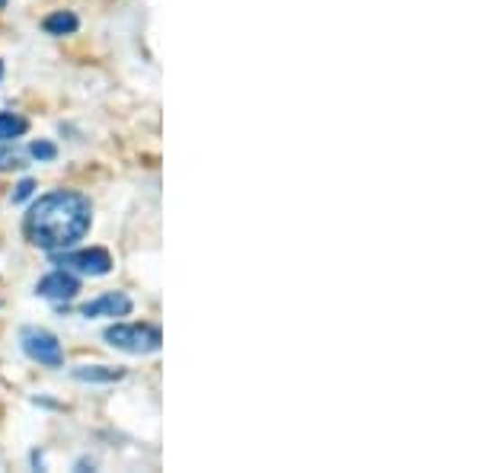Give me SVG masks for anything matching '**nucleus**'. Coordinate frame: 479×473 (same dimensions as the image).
Wrapping results in <instances>:
<instances>
[{"label": "nucleus", "mask_w": 479, "mask_h": 473, "mask_svg": "<svg viewBox=\"0 0 479 473\" xmlns=\"http://www.w3.org/2000/svg\"><path fill=\"white\" fill-rule=\"evenodd\" d=\"M16 167H23V157L0 144V170H16Z\"/></svg>", "instance_id": "obj_11"}, {"label": "nucleus", "mask_w": 479, "mask_h": 473, "mask_svg": "<svg viewBox=\"0 0 479 473\" xmlns=\"http://www.w3.org/2000/svg\"><path fill=\"white\" fill-rule=\"evenodd\" d=\"M80 291V278L74 276L71 268H55L42 282L36 285V295L49 297V301H74Z\"/></svg>", "instance_id": "obj_5"}, {"label": "nucleus", "mask_w": 479, "mask_h": 473, "mask_svg": "<svg viewBox=\"0 0 479 473\" xmlns=\"http://www.w3.org/2000/svg\"><path fill=\"white\" fill-rule=\"evenodd\" d=\"M55 262L90 278L109 276V272H113V256H109L106 250H77V253H61V250H58Z\"/></svg>", "instance_id": "obj_4"}, {"label": "nucleus", "mask_w": 479, "mask_h": 473, "mask_svg": "<svg viewBox=\"0 0 479 473\" xmlns=\"http://www.w3.org/2000/svg\"><path fill=\"white\" fill-rule=\"evenodd\" d=\"M29 157H36V160H55L58 148L51 141H32L29 144Z\"/></svg>", "instance_id": "obj_10"}, {"label": "nucleus", "mask_w": 479, "mask_h": 473, "mask_svg": "<svg viewBox=\"0 0 479 473\" xmlns=\"http://www.w3.org/2000/svg\"><path fill=\"white\" fill-rule=\"evenodd\" d=\"M4 7H7V0H0V10H4Z\"/></svg>", "instance_id": "obj_13"}, {"label": "nucleus", "mask_w": 479, "mask_h": 473, "mask_svg": "<svg viewBox=\"0 0 479 473\" xmlns=\"http://www.w3.org/2000/svg\"><path fill=\"white\" fill-rule=\"evenodd\" d=\"M0 77H4V61H0Z\"/></svg>", "instance_id": "obj_14"}, {"label": "nucleus", "mask_w": 479, "mask_h": 473, "mask_svg": "<svg viewBox=\"0 0 479 473\" xmlns=\"http://www.w3.org/2000/svg\"><path fill=\"white\" fill-rule=\"evenodd\" d=\"M20 342H23V352H26L32 361H39V365H45V368H61L64 365L61 342H58L49 330L26 326V330L20 332Z\"/></svg>", "instance_id": "obj_3"}, {"label": "nucleus", "mask_w": 479, "mask_h": 473, "mask_svg": "<svg viewBox=\"0 0 479 473\" xmlns=\"http://www.w3.org/2000/svg\"><path fill=\"white\" fill-rule=\"evenodd\" d=\"M90 224V198L80 196V192L58 189L42 196L36 205L29 208L23 231H26V241L32 247L45 250V253H58V250H68L77 241H84Z\"/></svg>", "instance_id": "obj_1"}, {"label": "nucleus", "mask_w": 479, "mask_h": 473, "mask_svg": "<svg viewBox=\"0 0 479 473\" xmlns=\"http://www.w3.org/2000/svg\"><path fill=\"white\" fill-rule=\"evenodd\" d=\"M32 189H36V183H32V179H23V183L16 186V192H14V205H20V202H26V198L32 196Z\"/></svg>", "instance_id": "obj_12"}, {"label": "nucleus", "mask_w": 479, "mask_h": 473, "mask_svg": "<svg viewBox=\"0 0 479 473\" xmlns=\"http://www.w3.org/2000/svg\"><path fill=\"white\" fill-rule=\"evenodd\" d=\"M131 297L125 291H106V295H99L96 301L84 304V317L86 320H96V317H128L131 314Z\"/></svg>", "instance_id": "obj_6"}, {"label": "nucleus", "mask_w": 479, "mask_h": 473, "mask_svg": "<svg viewBox=\"0 0 479 473\" xmlns=\"http://www.w3.org/2000/svg\"><path fill=\"white\" fill-rule=\"evenodd\" d=\"M42 29L49 32V36H71V32H77L80 29V20L71 14V10H58V14L45 16Z\"/></svg>", "instance_id": "obj_8"}, {"label": "nucleus", "mask_w": 479, "mask_h": 473, "mask_svg": "<svg viewBox=\"0 0 479 473\" xmlns=\"http://www.w3.org/2000/svg\"><path fill=\"white\" fill-rule=\"evenodd\" d=\"M106 342L128 355H150L163 346V336L157 326L148 323H115L106 330Z\"/></svg>", "instance_id": "obj_2"}, {"label": "nucleus", "mask_w": 479, "mask_h": 473, "mask_svg": "<svg viewBox=\"0 0 479 473\" xmlns=\"http://www.w3.org/2000/svg\"><path fill=\"white\" fill-rule=\"evenodd\" d=\"M29 132V122L16 113H0V144H10Z\"/></svg>", "instance_id": "obj_9"}, {"label": "nucleus", "mask_w": 479, "mask_h": 473, "mask_svg": "<svg viewBox=\"0 0 479 473\" xmlns=\"http://www.w3.org/2000/svg\"><path fill=\"white\" fill-rule=\"evenodd\" d=\"M74 377L86 384H115L122 381V368H109V365H80L74 368Z\"/></svg>", "instance_id": "obj_7"}]
</instances>
